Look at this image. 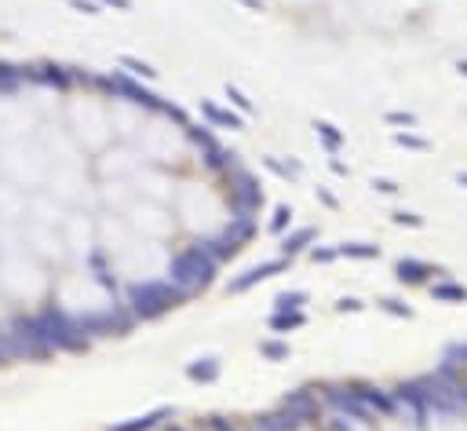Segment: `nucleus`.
<instances>
[{
	"label": "nucleus",
	"mask_w": 467,
	"mask_h": 431,
	"mask_svg": "<svg viewBox=\"0 0 467 431\" xmlns=\"http://www.w3.org/2000/svg\"><path fill=\"white\" fill-rule=\"evenodd\" d=\"M34 318V329H37V337L44 340V347L52 351H80V347H88V337H84V329H80L77 318H70L62 307H44L40 314H29Z\"/></svg>",
	"instance_id": "1"
},
{
	"label": "nucleus",
	"mask_w": 467,
	"mask_h": 431,
	"mask_svg": "<svg viewBox=\"0 0 467 431\" xmlns=\"http://www.w3.org/2000/svg\"><path fill=\"white\" fill-rule=\"evenodd\" d=\"M186 300L183 289H175L168 278H154V282H139L128 289V307H132L135 318H157L168 307H179Z\"/></svg>",
	"instance_id": "2"
},
{
	"label": "nucleus",
	"mask_w": 467,
	"mask_h": 431,
	"mask_svg": "<svg viewBox=\"0 0 467 431\" xmlns=\"http://www.w3.org/2000/svg\"><path fill=\"white\" fill-rule=\"evenodd\" d=\"M216 260L208 256V252L201 249V245H190V249H183L179 256L172 260V270H168V282L175 285V289H183L186 296L190 293H198V289H205L208 282L216 278Z\"/></svg>",
	"instance_id": "3"
},
{
	"label": "nucleus",
	"mask_w": 467,
	"mask_h": 431,
	"mask_svg": "<svg viewBox=\"0 0 467 431\" xmlns=\"http://www.w3.org/2000/svg\"><path fill=\"white\" fill-rule=\"evenodd\" d=\"M4 344H8V358H29V362H37V358L52 355V351L44 347V340L37 337L34 318H15V322L4 329Z\"/></svg>",
	"instance_id": "4"
},
{
	"label": "nucleus",
	"mask_w": 467,
	"mask_h": 431,
	"mask_svg": "<svg viewBox=\"0 0 467 431\" xmlns=\"http://www.w3.org/2000/svg\"><path fill=\"white\" fill-rule=\"evenodd\" d=\"M106 88H110V92H117V95H124L128 103H135V106H142V110H154V114H165V110H168V103H161V95H154L150 88L135 85L128 73L106 77Z\"/></svg>",
	"instance_id": "5"
},
{
	"label": "nucleus",
	"mask_w": 467,
	"mask_h": 431,
	"mask_svg": "<svg viewBox=\"0 0 467 431\" xmlns=\"http://www.w3.org/2000/svg\"><path fill=\"white\" fill-rule=\"evenodd\" d=\"M230 201H234V212H260L267 198H263V187L255 183L249 172H234Z\"/></svg>",
	"instance_id": "6"
},
{
	"label": "nucleus",
	"mask_w": 467,
	"mask_h": 431,
	"mask_svg": "<svg viewBox=\"0 0 467 431\" xmlns=\"http://www.w3.org/2000/svg\"><path fill=\"white\" fill-rule=\"evenodd\" d=\"M80 329H84V337H121V333L132 329V318H124L121 311H99V314H84L77 318Z\"/></svg>",
	"instance_id": "7"
},
{
	"label": "nucleus",
	"mask_w": 467,
	"mask_h": 431,
	"mask_svg": "<svg viewBox=\"0 0 467 431\" xmlns=\"http://www.w3.org/2000/svg\"><path fill=\"white\" fill-rule=\"evenodd\" d=\"M288 270V260L285 256H278V260H267V263H260V267H249L241 278H234L230 285H227V293H249L252 285H260V282H267V278H274V275H285Z\"/></svg>",
	"instance_id": "8"
},
{
	"label": "nucleus",
	"mask_w": 467,
	"mask_h": 431,
	"mask_svg": "<svg viewBox=\"0 0 467 431\" xmlns=\"http://www.w3.org/2000/svg\"><path fill=\"white\" fill-rule=\"evenodd\" d=\"M329 402L340 409V413H347V421H362V424H365V421L376 417V413L362 402V395H358V391H347V388H332V391H329Z\"/></svg>",
	"instance_id": "9"
},
{
	"label": "nucleus",
	"mask_w": 467,
	"mask_h": 431,
	"mask_svg": "<svg viewBox=\"0 0 467 431\" xmlns=\"http://www.w3.org/2000/svg\"><path fill=\"white\" fill-rule=\"evenodd\" d=\"M394 275H398V282L416 285V282H427V278H442L445 270H442V267H431V263H424V260H398V263H394Z\"/></svg>",
	"instance_id": "10"
},
{
	"label": "nucleus",
	"mask_w": 467,
	"mask_h": 431,
	"mask_svg": "<svg viewBox=\"0 0 467 431\" xmlns=\"http://www.w3.org/2000/svg\"><path fill=\"white\" fill-rule=\"evenodd\" d=\"M223 238H227V242L241 252V249H245L252 238H255V216H252V212H237V216L230 219V227L223 231Z\"/></svg>",
	"instance_id": "11"
},
{
	"label": "nucleus",
	"mask_w": 467,
	"mask_h": 431,
	"mask_svg": "<svg viewBox=\"0 0 467 431\" xmlns=\"http://www.w3.org/2000/svg\"><path fill=\"white\" fill-rule=\"evenodd\" d=\"M285 413H292L296 421L318 417V398H314V391H311V388H299V391H292V395H285Z\"/></svg>",
	"instance_id": "12"
},
{
	"label": "nucleus",
	"mask_w": 467,
	"mask_h": 431,
	"mask_svg": "<svg viewBox=\"0 0 467 431\" xmlns=\"http://www.w3.org/2000/svg\"><path fill=\"white\" fill-rule=\"evenodd\" d=\"M201 114L216 124V129H230V132H237V129H245V117L241 114H234V110H223L219 103H212V99H201Z\"/></svg>",
	"instance_id": "13"
},
{
	"label": "nucleus",
	"mask_w": 467,
	"mask_h": 431,
	"mask_svg": "<svg viewBox=\"0 0 467 431\" xmlns=\"http://www.w3.org/2000/svg\"><path fill=\"white\" fill-rule=\"evenodd\" d=\"M219 373H223V362L212 358V355L194 358V362L186 365V377H190V380H198V384H212V380H219Z\"/></svg>",
	"instance_id": "14"
},
{
	"label": "nucleus",
	"mask_w": 467,
	"mask_h": 431,
	"mask_svg": "<svg viewBox=\"0 0 467 431\" xmlns=\"http://www.w3.org/2000/svg\"><path fill=\"white\" fill-rule=\"evenodd\" d=\"M165 417H172V409H168V406H157V409H150V413H142V417H132V421H124V424H114L110 431H150V428H157Z\"/></svg>",
	"instance_id": "15"
},
{
	"label": "nucleus",
	"mask_w": 467,
	"mask_h": 431,
	"mask_svg": "<svg viewBox=\"0 0 467 431\" xmlns=\"http://www.w3.org/2000/svg\"><path fill=\"white\" fill-rule=\"evenodd\" d=\"M358 395H362V402H365L369 409L380 413V417H391V413L398 409V406H394V395L380 391V388H358Z\"/></svg>",
	"instance_id": "16"
},
{
	"label": "nucleus",
	"mask_w": 467,
	"mask_h": 431,
	"mask_svg": "<svg viewBox=\"0 0 467 431\" xmlns=\"http://www.w3.org/2000/svg\"><path fill=\"white\" fill-rule=\"evenodd\" d=\"M431 296H434V303H467V285L438 282V285H431Z\"/></svg>",
	"instance_id": "17"
},
{
	"label": "nucleus",
	"mask_w": 467,
	"mask_h": 431,
	"mask_svg": "<svg viewBox=\"0 0 467 431\" xmlns=\"http://www.w3.org/2000/svg\"><path fill=\"white\" fill-rule=\"evenodd\" d=\"M26 77L29 81H40V85H55V88H66V81H70L62 66H29Z\"/></svg>",
	"instance_id": "18"
},
{
	"label": "nucleus",
	"mask_w": 467,
	"mask_h": 431,
	"mask_svg": "<svg viewBox=\"0 0 467 431\" xmlns=\"http://www.w3.org/2000/svg\"><path fill=\"white\" fill-rule=\"evenodd\" d=\"M336 256H347V260H380V245H369V242H343V245H336Z\"/></svg>",
	"instance_id": "19"
},
{
	"label": "nucleus",
	"mask_w": 467,
	"mask_h": 431,
	"mask_svg": "<svg viewBox=\"0 0 467 431\" xmlns=\"http://www.w3.org/2000/svg\"><path fill=\"white\" fill-rule=\"evenodd\" d=\"M314 238H318V231H314V227H299V231H292V234H288L285 242H281L285 260H288V256H296V252H303V249H307V245L314 242Z\"/></svg>",
	"instance_id": "20"
},
{
	"label": "nucleus",
	"mask_w": 467,
	"mask_h": 431,
	"mask_svg": "<svg viewBox=\"0 0 467 431\" xmlns=\"http://www.w3.org/2000/svg\"><path fill=\"white\" fill-rule=\"evenodd\" d=\"M117 66L128 70V77H142V81H157V70L150 66L147 59H135V55H117Z\"/></svg>",
	"instance_id": "21"
},
{
	"label": "nucleus",
	"mask_w": 467,
	"mask_h": 431,
	"mask_svg": "<svg viewBox=\"0 0 467 431\" xmlns=\"http://www.w3.org/2000/svg\"><path fill=\"white\" fill-rule=\"evenodd\" d=\"M311 129H314V136H318L321 143H325V150H332V154H336V150L343 147V132L336 129L332 121H321V117H318V121L311 124Z\"/></svg>",
	"instance_id": "22"
},
{
	"label": "nucleus",
	"mask_w": 467,
	"mask_h": 431,
	"mask_svg": "<svg viewBox=\"0 0 467 431\" xmlns=\"http://www.w3.org/2000/svg\"><path fill=\"white\" fill-rule=\"evenodd\" d=\"M303 322H307V314H303V311H274L270 314V329L274 333H292Z\"/></svg>",
	"instance_id": "23"
},
{
	"label": "nucleus",
	"mask_w": 467,
	"mask_h": 431,
	"mask_svg": "<svg viewBox=\"0 0 467 431\" xmlns=\"http://www.w3.org/2000/svg\"><path fill=\"white\" fill-rule=\"evenodd\" d=\"M234 157H237V154H230V150L216 147V143H212V147H205V165L212 168V172H223V168H230V165H234Z\"/></svg>",
	"instance_id": "24"
},
{
	"label": "nucleus",
	"mask_w": 467,
	"mask_h": 431,
	"mask_svg": "<svg viewBox=\"0 0 467 431\" xmlns=\"http://www.w3.org/2000/svg\"><path fill=\"white\" fill-rule=\"evenodd\" d=\"M26 81V66H11V62H0V92H15Z\"/></svg>",
	"instance_id": "25"
},
{
	"label": "nucleus",
	"mask_w": 467,
	"mask_h": 431,
	"mask_svg": "<svg viewBox=\"0 0 467 431\" xmlns=\"http://www.w3.org/2000/svg\"><path fill=\"white\" fill-rule=\"evenodd\" d=\"M299 421L292 417V413H278V417H263L260 424H255V431H292Z\"/></svg>",
	"instance_id": "26"
},
{
	"label": "nucleus",
	"mask_w": 467,
	"mask_h": 431,
	"mask_svg": "<svg viewBox=\"0 0 467 431\" xmlns=\"http://www.w3.org/2000/svg\"><path fill=\"white\" fill-rule=\"evenodd\" d=\"M260 355L270 358V362H281V358L292 355V347H288L285 340H260Z\"/></svg>",
	"instance_id": "27"
},
{
	"label": "nucleus",
	"mask_w": 467,
	"mask_h": 431,
	"mask_svg": "<svg viewBox=\"0 0 467 431\" xmlns=\"http://www.w3.org/2000/svg\"><path fill=\"white\" fill-rule=\"evenodd\" d=\"M274 303H278V311H299L303 303H307V293H303V289H292V293H281Z\"/></svg>",
	"instance_id": "28"
},
{
	"label": "nucleus",
	"mask_w": 467,
	"mask_h": 431,
	"mask_svg": "<svg viewBox=\"0 0 467 431\" xmlns=\"http://www.w3.org/2000/svg\"><path fill=\"white\" fill-rule=\"evenodd\" d=\"M394 143H398V147H406V150H431V139L413 136V132H394Z\"/></svg>",
	"instance_id": "29"
},
{
	"label": "nucleus",
	"mask_w": 467,
	"mask_h": 431,
	"mask_svg": "<svg viewBox=\"0 0 467 431\" xmlns=\"http://www.w3.org/2000/svg\"><path fill=\"white\" fill-rule=\"evenodd\" d=\"M227 99H230V103L241 110V114H255V103H252V99H249V95L241 92L237 85H227Z\"/></svg>",
	"instance_id": "30"
},
{
	"label": "nucleus",
	"mask_w": 467,
	"mask_h": 431,
	"mask_svg": "<svg viewBox=\"0 0 467 431\" xmlns=\"http://www.w3.org/2000/svg\"><path fill=\"white\" fill-rule=\"evenodd\" d=\"M263 165H267L274 175H281V180H296V175H299V165H281L278 157H263Z\"/></svg>",
	"instance_id": "31"
},
{
	"label": "nucleus",
	"mask_w": 467,
	"mask_h": 431,
	"mask_svg": "<svg viewBox=\"0 0 467 431\" xmlns=\"http://www.w3.org/2000/svg\"><path fill=\"white\" fill-rule=\"evenodd\" d=\"M376 307L387 311V314H394V318H413V307H409V303H401V300H380Z\"/></svg>",
	"instance_id": "32"
},
{
	"label": "nucleus",
	"mask_w": 467,
	"mask_h": 431,
	"mask_svg": "<svg viewBox=\"0 0 467 431\" xmlns=\"http://www.w3.org/2000/svg\"><path fill=\"white\" fill-rule=\"evenodd\" d=\"M288 223H292V209H288V205H281V209H274V219H270V231L274 234H281Z\"/></svg>",
	"instance_id": "33"
},
{
	"label": "nucleus",
	"mask_w": 467,
	"mask_h": 431,
	"mask_svg": "<svg viewBox=\"0 0 467 431\" xmlns=\"http://www.w3.org/2000/svg\"><path fill=\"white\" fill-rule=\"evenodd\" d=\"M383 121H387V124H406V129H413V124H416V114H409V110H391V114H383Z\"/></svg>",
	"instance_id": "34"
},
{
	"label": "nucleus",
	"mask_w": 467,
	"mask_h": 431,
	"mask_svg": "<svg viewBox=\"0 0 467 431\" xmlns=\"http://www.w3.org/2000/svg\"><path fill=\"white\" fill-rule=\"evenodd\" d=\"M445 362L449 365H464L467 362V344H449L445 347Z\"/></svg>",
	"instance_id": "35"
},
{
	"label": "nucleus",
	"mask_w": 467,
	"mask_h": 431,
	"mask_svg": "<svg viewBox=\"0 0 467 431\" xmlns=\"http://www.w3.org/2000/svg\"><path fill=\"white\" fill-rule=\"evenodd\" d=\"M66 4L80 15H103V4H95V0H66Z\"/></svg>",
	"instance_id": "36"
},
{
	"label": "nucleus",
	"mask_w": 467,
	"mask_h": 431,
	"mask_svg": "<svg viewBox=\"0 0 467 431\" xmlns=\"http://www.w3.org/2000/svg\"><path fill=\"white\" fill-rule=\"evenodd\" d=\"M391 219L398 223V227H424V223H427L424 216H416V212H394Z\"/></svg>",
	"instance_id": "37"
},
{
	"label": "nucleus",
	"mask_w": 467,
	"mask_h": 431,
	"mask_svg": "<svg viewBox=\"0 0 467 431\" xmlns=\"http://www.w3.org/2000/svg\"><path fill=\"white\" fill-rule=\"evenodd\" d=\"M369 187H373V190H376V194H398V190H401V187H398L394 180H373V183H369Z\"/></svg>",
	"instance_id": "38"
},
{
	"label": "nucleus",
	"mask_w": 467,
	"mask_h": 431,
	"mask_svg": "<svg viewBox=\"0 0 467 431\" xmlns=\"http://www.w3.org/2000/svg\"><path fill=\"white\" fill-rule=\"evenodd\" d=\"M311 256H314V263H332V260H340V256H336V249H314Z\"/></svg>",
	"instance_id": "39"
},
{
	"label": "nucleus",
	"mask_w": 467,
	"mask_h": 431,
	"mask_svg": "<svg viewBox=\"0 0 467 431\" xmlns=\"http://www.w3.org/2000/svg\"><path fill=\"white\" fill-rule=\"evenodd\" d=\"M190 139H194L198 147H212V136H208V129H190Z\"/></svg>",
	"instance_id": "40"
},
{
	"label": "nucleus",
	"mask_w": 467,
	"mask_h": 431,
	"mask_svg": "<svg viewBox=\"0 0 467 431\" xmlns=\"http://www.w3.org/2000/svg\"><path fill=\"white\" fill-rule=\"evenodd\" d=\"M362 307H365V303L354 300V296H343L340 303H336V311H362Z\"/></svg>",
	"instance_id": "41"
},
{
	"label": "nucleus",
	"mask_w": 467,
	"mask_h": 431,
	"mask_svg": "<svg viewBox=\"0 0 467 431\" xmlns=\"http://www.w3.org/2000/svg\"><path fill=\"white\" fill-rule=\"evenodd\" d=\"M106 8H117V11H132V0H99Z\"/></svg>",
	"instance_id": "42"
},
{
	"label": "nucleus",
	"mask_w": 467,
	"mask_h": 431,
	"mask_svg": "<svg viewBox=\"0 0 467 431\" xmlns=\"http://www.w3.org/2000/svg\"><path fill=\"white\" fill-rule=\"evenodd\" d=\"M318 198H321V201H325V205H329V209H336V205H340V201H336V198L329 194V190H325V187H318Z\"/></svg>",
	"instance_id": "43"
},
{
	"label": "nucleus",
	"mask_w": 467,
	"mask_h": 431,
	"mask_svg": "<svg viewBox=\"0 0 467 431\" xmlns=\"http://www.w3.org/2000/svg\"><path fill=\"white\" fill-rule=\"evenodd\" d=\"M208 431H234L227 421H219V417H212V424H208Z\"/></svg>",
	"instance_id": "44"
},
{
	"label": "nucleus",
	"mask_w": 467,
	"mask_h": 431,
	"mask_svg": "<svg viewBox=\"0 0 467 431\" xmlns=\"http://www.w3.org/2000/svg\"><path fill=\"white\" fill-rule=\"evenodd\" d=\"M241 8H249V11H263V0H237Z\"/></svg>",
	"instance_id": "45"
},
{
	"label": "nucleus",
	"mask_w": 467,
	"mask_h": 431,
	"mask_svg": "<svg viewBox=\"0 0 467 431\" xmlns=\"http://www.w3.org/2000/svg\"><path fill=\"white\" fill-rule=\"evenodd\" d=\"M0 362H8V344H4V333H0Z\"/></svg>",
	"instance_id": "46"
},
{
	"label": "nucleus",
	"mask_w": 467,
	"mask_h": 431,
	"mask_svg": "<svg viewBox=\"0 0 467 431\" xmlns=\"http://www.w3.org/2000/svg\"><path fill=\"white\" fill-rule=\"evenodd\" d=\"M457 73H464V77H467V59H457Z\"/></svg>",
	"instance_id": "47"
},
{
	"label": "nucleus",
	"mask_w": 467,
	"mask_h": 431,
	"mask_svg": "<svg viewBox=\"0 0 467 431\" xmlns=\"http://www.w3.org/2000/svg\"><path fill=\"white\" fill-rule=\"evenodd\" d=\"M457 183H460V187H467V172H460V175H457Z\"/></svg>",
	"instance_id": "48"
},
{
	"label": "nucleus",
	"mask_w": 467,
	"mask_h": 431,
	"mask_svg": "<svg viewBox=\"0 0 467 431\" xmlns=\"http://www.w3.org/2000/svg\"><path fill=\"white\" fill-rule=\"evenodd\" d=\"M172 431H183V428H172Z\"/></svg>",
	"instance_id": "49"
}]
</instances>
